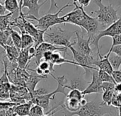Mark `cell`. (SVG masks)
Wrapping results in <instances>:
<instances>
[{
	"label": "cell",
	"instance_id": "cell-1",
	"mask_svg": "<svg viewBox=\"0 0 121 116\" xmlns=\"http://www.w3.org/2000/svg\"><path fill=\"white\" fill-rule=\"evenodd\" d=\"M63 104L62 106V109L64 111V116H104L106 114H111L113 116L116 113L111 106L95 101L87 102L83 105L79 111L74 113L69 112L65 109Z\"/></svg>",
	"mask_w": 121,
	"mask_h": 116
},
{
	"label": "cell",
	"instance_id": "cell-2",
	"mask_svg": "<svg viewBox=\"0 0 121 116\" xmlns=\"http://www.w3.org/2000/svg\"><path fill=\"white\" fill-rule=\"evenodd\" d=\"M74 34H75V31L70 32L65 30L60 26H55L45 33V42L51 43L54 45L63 46L69 49L70 46H74L75 45V42H70L71 38Z\"/></svg>",
	"mask_w": 121,
	"mask_h": 116
},
{
	"label": "cell",
	"instance_id": "cell-3",
	"mask_svg": "<svg viewBox=\"0 0 121 116\" xmlns=\"http://www.w3.org/2000/svg\"><path fill=\"white\" fill-rule=\"evenodd\" d=\"M73 6V4L67 3L65 6H63L62 8H60L56 13H48L47 14L44 15L43 16L40 18H35L33 16H29V15H26V18L27 20H32V21H38V23L35 26L36 28H38L40 30H45L47 31L49 30L50 28L57 26L58 24L61 23H65V21L62 16H59V15L63 11L64 9L66 8H68L69 6Z\"/></svg>",
	"mask_w": 121,
	"mask_h": 116
},
{
	"label": "cell",
	"instance_id": "cell-4",
	"mask_svg": "<svg viewBox=\"0 0 121 116\" xmlns=\"http://www.w3.org/2000/svg\"><path fill=\"white\" fill-rule=\"evenodd\" d=\"M94 1L99 6V9L91 11V13L96 14V18L99 24L108 27L118 20V11L111 4L106 6L103 4V0H94Z\"/></svg>",
	"mask_w": 121,
	"mask_h": 116
},
{
	"label": "cell",
	"instance_id": "cell-5",
	"mask_svg": "<svg viewBox=\"0 0 121 116\" xmlns=\"http://www.w3.org/2000/svg\"><path fill=\"white\" fill-rule=\"evenodd\" d=\"M51 76L57 82V89L51 93H48V94L39 96H38V97H36V98H35L30 101H32V103L33 104H36V105L41 106L45 111L49 110L50 102L51 100H53L55 99V96L57 94L61 93V94H64L66 97L67 96V94L65 92L66 86L67 85V81L65 76L63 75L60 77H56L52 74H51Z\"/></svg>",
	"mask_w": 121,
	"mask_h": 116
},
{
	"label": "cell",
	"instance_id": "cell-6",
	"mask_svg": "<svg viewBox=\"0 0 121 116\" xmlns=\"http://www.w3.org/2000/svg\"><path fill=\"white\" fill-rule=\"evenodd\" d=\"M119 34H121V16L118 18V20H117L115 23L109 26L106 29L99 31L97 35L91 40V45L96 47L97 51L99 52L100 48L99 46V43L102 38L106 36L113 38Z\"/></svg>",
	"mask_w": 121,
	"mask_h": 116
},
{
	"label": "cell",
	"instance_id": "cell-7",
	"mask_svg": "<svg viewBox=\"0 0 121 116\" xmlns=\"http://www.w3.org/2000/svg\"><path fill=\"white\" fill-rule=\"evenodd\" d=\"M73 5L75 6V9L62 16L65 23H71L82 28L86 18V12L84 8L78 6L77 4H74Z\"/></svg>",
	"mask_w": 121,
	"mask_h": 116
},
{
	"label": "cell",
	"instance_id": "cell-8",
	"mask_svg": "<svg viewBox=\"0 0 121 116\" xmlns=\"http://www.w3.org/2000/svg\"><path fill=\"white\" fill-rule=\"evenodd\" d=\"M77 42L75 41V47H74L77 52L86 55L87 56H93V50L91 47L90 38L85 39L82 35H80L78 31H75ZM74 47V46H73Z\"/></svg>",
	"mask_w": 121,
	"mask_h": 116
},
{
	"label": "cell",
	"instance_id": "cell-9",
	"mask_svg": "<svg viewBox=\"0 0 121 116\" xmlns=\"http://www.w3.org/2000/svg\"><path fill=\"white\" fill-rule=\"evenodd\" d=\"M99 23L97 18L88 15L86 13L85 21L81 28L86 31V33L89 36L88 38H90L92 40L99 33Z\"/></svg>",
	"mask_w": 121,
	"mask_h": 116
},
{
	"label": "cell",
	"instance_id": "cell-10",
	"mask_svg": "<svg viewBox=\"0 0 121 116\" xmlns=\"http://www.w3.org/2000/svg\"><path fill=\"white\" fill-rule=\"evenodd\" d=\"M99 70H94L92 72V81L89 83V86L86 88V89L82 92V94L85 95L91 94H103V89L101 87L102 82L100 80L98 75Z\"/></svg>",
	"mask_w": 121,
	"mask_h": 116
},
{
	"label": "cell",
	"instance_id": "cell-11",
	"mask_svg": "<svg viewBox=\"0 0 121 116\" xmlns=\"http://www.w3.org/2000/svg\"><path fill=\"white\" fill-rule=\"evenodd\" d=\"M48 0H45L42 3H39V0H23V4L21 6V11L23 8H28V11L26 13V15L33 16L35 18L39 17V11L41 6L45 4Z\"/></svg>",
	"mask_w": 121,
	"mask_h": 116
},
{
	"label": "cell",
	"instance_id": "cell-12",
	"mask_svg": "<svg viewBox=\"0 0 121 116\" xmlns=\"http://www.w3.org/2000/svg\"><path fill=\"white\" fill-rule=\"evenodd\" d=\"M98 56L99 58L96 61L94 65L96 66L98 69H99L100 70L104 71L110 74H112L113 69L109 62L108 57H107L106 55H102L100 51L98 52Z\"/></svg>",
	"mask_w": 121,
	"mask_h": 116
},
{
	"label": "cell",
	"instance_id": "cell-13",
	"mask_svg": "<svg viewBox=\"0 0 121 116\" xmlns=\"http://www.w3.org/2000/svg\"><path fill=\"white\" fill-rule=\"evenodd\" d=\"M4 49L6 52V57L8 59L9 63L13 66V67H18L16 61L19 55L20 50L13 45H6Z\"/></svg>",
	"mask_w": 121,
	"mask_h": 116
},
{
	"label": "cell",
	"instance_id": "cell-14",
	"mask_svg": "<svg viewBox=\"0 0 121 116\" xmlns=\"http://www.w3.org/2000/svg\"><path fill=\"white\" fill-rule=\"evenodd\" d=\"M48 77L46 76H40L36 74H30L29 79H28V81L26 82V87L27 88V89L28 90V91L30 92V95L32 93H33L36 89L35 87L37 86V84L43 79H47Z\"/></svg>",
	"mask_w": 121,
	"mask_h": 116
},
{
	"label": "cell",
	"instance_id": "cell-15",
	"mask_svg": "<svg viewBox=\"0 0 121 116\" xmlns=\"http://www.w3.org/2000/svg\"><path fill=\"white\" fill-rule=\"evenodd\" d=\"M18 67L21 69H26L28 64L30 62L28 53V48L21 49L19 52V55L17 59Z\"/></svg>",
	"mask_w": 121,
	"mask_h": 116
},
{
	"label": "cell",
	"instance_id": "cell-16",
	"mask_svg": "<svg viewBox=\"0 0 121 116\" xmlns=\"http://www.w3.org/2000/svg\"><path fill=\"white\" fill-rule=\"evenodd\" d=\"M33 103L32 101H28L24 103L17 104L14 106V111L17 116H29L30 108Z\"/></svg>",
	"mask_w": 121,
	"mask_h": 116
},
{
	"label": "cell",
	"instance_id": "cell-17",
	"mask_svg": "<svg viewBox=\"0 0 121 116\" xmlns=\"http://www.w3.org/2000/svg\"><path fill=\"white\" fill-rule=\"evenodd\" d=\"M63 106L65 108L67 109L68 111L74 113V112H77L81 108V107L82 106V101H79L77 99L67 98Z\"/></svg>",
	"mask_w": 121,
	"mask_h": 116
},
{
	"label": "cell",
	"instance_id": "cell-18",
	"mask_svg": "<svg viewBox=\"0 0 121 116\" xmlns=\"http://www.w3.org/2000/svg\"><path fill=\"white\" fill-rule=\"evenodd\" d=\"M86 83L88 84L89 82H85L79 78H77V79H74L73 80L71 81L70 82V84L69 85H67L66 86V88L67 89H69L70 90H72V89H77V90H79L81 91L82 92H83L86 88L87 87L86 86Z\"/></svg>",
	"mask_w": 121,
	"mask_h": 116
},
{
	"label": "cell",
	"instance_id": "cell-19",
	"mask_svg": "<svg viewBox=\"0 0 121 116\" xmlns=\"http://www.w3.org/2000/svg\"><path fill=\"white\" fill-rule=\"evenodd\" d=\"M4 6L9 13L19 15V2L18 0H5Z\"/></svg>",
	"mask_w": 121,
	"mask_h": 116
},
{
	"label": "cell",
	"instance_id": "cell-20",
	"mask_svg": "<svg viewBox=\"0 0 121 116\" xmlns=\"http://www.w3.org/2000/svg\"><path fill=\"white\" fill-rule=\"evenodd\" d=\"M13 15V13H9L5 15H0V30L4 31L10 27L11 18Z\"/></svg>",
	"mask_w": 121,
	"mask_h": 116
},
{
	"label": "cell",
	"instance_id": "cell-21",
	"mask_svg": "<svg viewBox=\"0 0 121 116\" xmlns=\"http://www.w3.org/2000/svg\"><path fill=\"white\" fill-rule=\"evenodd\" d=\"M11 40L13 43V45L18 48L19 50H21V45H22V40H21V35L19 34L17 31L14 30L13 28L11 30Z\"/></svg>",
	"mask_w": 121,
	"mask_h": 116
},
{
	"label": "cell",
	"instance_id": "cell-22",
	"mask_svg": "<svg viewBox=\"0 0 121 116\" xmlns=\"http://www.w3.org/2000/svg\"><path fill=\"white\" fill-rule=\"evenodd\" d=\"M108 60L113 69V71L120 70L121 67V57L113 52H111L108 56Z\"/></svg>",
	"mask_w": 121,
	"mask_h": 116
},
{
	"label": "cell",
	"instance_id": "cell-23",
	"mask_svg": "<svg viewBox=\"0 0 121 116\" xmlns=\"http://www.w3.org/2000/svg\"><path fill=\"white\" fill-rule=\"evenodd\" d=\"M21 40H22L21 49L29 48L31 46L34 45V40L32 36H30L27 33H21Z\"/></svg>",
	"mask_w": 121,
	"mask_h": 116
},
{
	"label": "cell",
	"instance_id": "cell-24",
	"mask_svg": "<svg viewBox=\"0 0 121 116\" xmlns=\"http://www.w3.org/2000/svg\"><path fill=\"white\" fill-rule=\"evenodd\" d=\"M115 95V91L114 90L113 91H106L103 93L102 96V100H103V103H104L106 106H111V101Z\"/></svg>",
	"mask_w": 121,
	"mask_h": 116
},
{
	"label": "cell",
	"instance_id": "cell-25",
	"mask_svg": "<svg viewBox=\"0 0 121 116\" xmlns=\"http://www.w3.org/2000/svg\"><path fill=\"white\" fill-rule=\"evenodd\" d=\"M98 75H99V77L100 79V80L103 82H111V83H114L116 84L113 77L111 74L104 72V71H102V70H99L98 71Z\"/></svg>",
	"mask_w": 121,
	"mask_h": 116
},
{
	"label": "cell",
	"instance_id": "cell-26",
	"mask_svg": "<svg viewBox=\"0 0 121 116\" xmlns=\"http://www.w3.org/2000/svg\"><path fill=\"white\" fill-rule=\"evenodd\" d=\"M67 98L69 99H77L79 101H82L83 99H84V95L82 94V92L77 89H72L69 91V93L67 94Z\"/></svg>",
	"mask_w": 121,
	"mask_h": 116
},
{
	"label": "cell",
	"instance_id": "cell-27",
	"mask_svg": "<svg viewBox=\"0 0 121 116\" xmlns=\"http://www.w3.org/2000/svg\"><path fill=\"white\" fill-rule=\"evenodd\" d=\"M44 109L36 104H33L30 110L29 116H43L44 115Z\"/></svg>",
	"mask_w": 121,
	"mask_h": 116
},
{
	"label": "cell",
	"instance_id": "cell-28",
	"mask_svg": "<svg viewBox=\"0 0 121 116\" xmlns=\"http://www.w3.org/2000/svg\"><path fill=\"white\" fill-rule=\"evenodd\" d=\"M111 106L118 108L121 107V93L116 94L115 92V95L111 101Z\"/></svg>",
	"mask_w": 121,
	"mask_h": 116
},
{
	"label": "cell",
	"instance_id": "cell-29",
	"mask_svg": "<svg viewBox=\"0 0 121 116\" xmlns=\"http://www.w3.org/2000/svg\"><path fill=\"white\" fill-rule=\"evenodd\" d=\"M16 103H14L11 101H0V110L1 111H7L9 108L16 106Z\"/></svg>",
	"mask_w": 121,
	"mask_h": 116
},
{
	"label": "cell",
	"instance_id": "cell-30",
	"mask_svg": "<svg viewBox=\"0 0 121 116\" xmlns=\"http://www.w3.org/2000/svg\"><path fill=\"white\" fill-rule=\"evenodd\" d=\"M116 84L111 83V82H103L101 87L103 89V91H113L115 89Z\"/></svg>",
	"mask_w": 121,
	"mask_h": 116
},
{
	"label": "cell",
	"instance_id": "cell-31",
	"mask_svg": "<svg viewBox=\"0 0 121 116\" xmlns=\"http://www.w3.org/2000/svg\"><path fill=\"white\" fill-rule=\"evenodd\" d=\"M10 91L3 89H0V101H3L5 100L10 99Z\"/></svg>",
	"mask_w": 121,
	"mask_h": 116
},
{
	"label": "cell",
	"instance_id": "cell-32",
	"mask_svg": "<svg viewBox=\"0 0 121 116\" xmlns=\"http://www.w3.org/2000/svg\"><path fill=\"white\" fill-rule=\"evenodd\" d=\"M111 75L116 84H121V70H114Z\"/></svg>",
	"mask_w": 121,
	"mask_h": 116
},
{
	"label": "cell",
	"instance_id": "cell-33",
	"mask_svg": "<svg viewBox=\"0 0 121 116\" xmlns=\"http://www.w3.org/2000/svg\"><path fill=\"white\" fill-rule=\"evenodd\" d=\"M72 1H73V4H77L78 6L85 8L89 5L91 0H72Z\"/></svg>",
	"mask_w": 121,
	"mask_h": 116
},
{
	"label": "cell",
	"instance_id": "cell-34",
	"mask_svg": "<svg viewBox=\"0 0 121 116\" xmlns=\"http://www.w3.org/2000/svg\"><path fill=\"white\" fill-rule=\"evenodd\" d=\"M111 52H113L118 55H119L120 57H121V45H117V46H115L114 47H113L112 49H110V50L108 51V52L106 55L107 57H108Z\"/></svg>",
	"mask_w": 121,
	"mask_h": 116
},
{
	"label": "cell",
	"instance_id": "cell-35",
	"mask_svg": "<svg viewBox=\"0 0 121 116\" xmlns=\"http://www.w3.org/2000/svg\"><path fill=\"white\" fill-rule=\"evenodd\" d=\"M113 38V43H112V45H111V49H112L113 47H114L115 46H117V45H121V34L119 35H117L114 37L112 38Z\"/></svg>",
	"mask_w": 121,
	"mask_h": 116
},
{
	"label": "cell",
	"instance_id": "cell-36",
	"mask_svg": "<svg viewBox=\"0 0 121 116\" xmlns=\"http://www.w3.org/2000/svg\"><path fill=\"white\" fill-rule=\"evenodd\" d=\"M50 6L48 11V13H51L52 11L54 10V9H59L57 2L55 1V0H50Z\"/></svg>",
	"mask_w": 121,
	"mask_h": 116
},
{
	"label": "cell",
	"instance_id": "cell-37",
	"mask_svg": "<svg viewBox=\"0 0 121 116\" xmlns=\"http://www.w3.org/2000/svg\"><path fill=\"white\" fill-rule=\"evenodd\" d=\"M5 116H16V113H15V111H14V106L9 108V110L6 111Z\"/></svg>",
	"mask_w": 121,
	"mask_h": 116
},
{
	"label": "cell",
	"instance_id": "cell-38",
	"mask_svg": "<svg viewBox=\"0 0 121 116\" xmlns=\"http://www.w3.org/2000/svg\"><path fill=\"white\" fill-rule=\"evenodd\" d=\"M114 91L116 94H121V84H116L115 86Z\"/></svg>",
	"mask_w": 121,
	"mask_h": 116
},
{
	"label": "cell",
	"instance_id": "cell-39",
	"mask_svg": "<svg viewBox=\"0 0 121 116\" xmlns=\"http://www.w3.org/2000/svg\"><path fill=\"white\" fill-rule=\"evenodd\" d=\"M6 11V10L3 4H1L0 2V15H5Z\"/></svg>",
	"mask_w": 121,
	"mask_h": 116
},
{
	"label": "cell",
	"instance_id": "cell-40",
	"mask_svg": "<svg viewBox=\"0 0 121 116\" xmlns=\"http://www.w3.org/2000/svg\"><path fill=\"white\" fill-rule=\"evenodd\" d=\"M22 4H23V0H19V13L23 12V11H21V6H22Z\"/></svg>",
	"mask_w": 121,
	"mask_h": 116
},
{
	"label": "cell",
	"instance_id": "cell-41",
	"mask_svg": "<svg viewBox=\"0 0 121 116\" xmlns=\"http://www.w3.org/2000/svg\"><path fill=\"white\" fill-rule=\"evenodd\" d=\"M6 111H1L0 110V116H5Z\"/></svg>",
	"mask_w": 121,
	"mask_h": 116
},
{
	"label": "cell",
	"instance_id": "cell-42",
	"mask_svg": "<svg viewBox=\"0 0 121 116\" xmlns=\"http://www.w3.org/2000/svg\"><path fill=\"white\" fill-rule=\"evenodd\" d=\"M118 116H121V107L118 108Z\"/></svg>",
	"mask_w": 121,
	"mask_h": 116
},
{
	"label": "cell",
	"instance_id": "cell-43",
	"mask_svg": "<svg viewBox=\"0 0 121 116\" xmlns=\"http://www.w3.org/2000/svg\"><path fill=\"white\" fill-rule=\"evenodd\" d=\"M1 1H2V0H0V2H1Z\"/></svg>",
	"mask_w": 121,
	"mask_h": 116
},
{
	"label": "cell",
	"instance_id": "cell-44",
	"mask_svg": "<svg viewBox=\"0 0 121 116\" xmlns=\"http://www.w3.org/2000/svg\"><path fill=\"white\" fill-rule=\"evenodd\" d=\"M16 116H17V115H16Z\"/></svg>",
	"mask_w": 121,
	"mask_h": 116
},
{
	"label": "cell",
	"instance_id": "cell-45",
	"mask_svg": "<svg viewBox=\"0 0 121 116\" xmlns=\"http://www.w3.org/2000/svg\"><path fill=\"white\" fill-rule=\"evenodd\" d=\"M1 30H0V33H1Z\"/></svg>",
	"mask_w": 121,
	"mask_h": 116
},
{
	"label": "cell",
	"instance_id": "cell-46",
	"mask_svg": "<svg viewBox=\"0 0 121 116\" xmlns=\"http://www.w3.org/2000/svg\"><path fill=\"white\" fill-rule=\"evenodd\" d=\"M119 1H121V0H119Z\"/></svg>",
	"mask_w": 121,
	"mask_h": 116
},
{
	"label": "cell",
	"instance_id": "cell-47",
	"mask_svg": "<svg viewBox=\"0 0 121 116\" xmlns=\"http://www.w3.org/2000/svg\"></svg>",
	"mask_w": 121,
	"mask_h": 116
}]
</instances>
